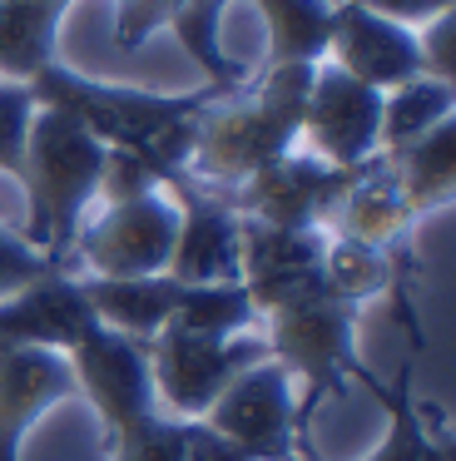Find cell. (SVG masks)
<instances>
[{"mask_svg": "<svg viewBox=\"0 0 456 461\" xmlns=\"http://www.w3.org/2000/svg\"><path fill=\"white\" fill-rule=\"evenodd\" d=\"M30 95H35L40 110H65L105 149L134 154L159 184H169L178 174H188L194 124L204 114V104L223 90L198 85V90L184 95H164V90H144V85L95 80V75H79L65 60H55L30 80Z\"/></svg>", "mask_w": 456, "mask_h": 461, "instance_id": "cell-1", "label": "cell"}, {"mask_svg": "<svg viewBox=\"0 0 456 461\" xmlns=\"http://www.w3.org/2000/svg\"><path fill=\"white\" fill-rule=\"evenodd\" d=\"M313 65H263L228 95H214L194 124L188 179L214 194L238 189L263 164L297 149Z\"/></svg>", "mask_w": 456, "mask_h": 461, "instance_id": "cell-2", "label": "cell"}, {"mask_svg": "<svg viewBox=\"0 0 456 461\" xmlns=\"http://www.w3.org/2000/svg\"><path fill=\"white\" fill-rule=\"evenodd\" d=\"M65 357L75 372V392L89 402L99 431H105L109 461H184L188 421L164 417L144 342L95 322Z\"/></svg>", "mask_w": 456, "mask_h": 461, "instance_id": "cell-3", "label": "cell"}, {"mask_svg": "<svg viewBox=\"0 0 456 461\" xmlns=\"http://www.w3.org/2000/svg\"><path fill=\"white\" fill-rule=\"evenodd\" d=\"M105 144L69 120L65 110H40L30 120V144H25V243H35L55 268L69 263V243H75L79 223H85L89 203L99 199V179H105Z\"/></svg>", "mask_w": 456, "mask_h": 461, "instance_id": "cell-4", "label": "cell"}, {"mask_svg": "<svg viewBox=\"0 0 456 461\" xmlns=\"http://www.w3.org/2000/svg\"><path fill=\"white\" fill-rule=\"evenodd\" d=\"M357 318L362 308L357 303L333 298L327 288L303 293V298H287L278 308H268L258 318V338H263L268 357L293 377L297 387V417L303 431L313 437V417L327 397H342L347 382L367 367L357 357Z\"/></svg>", "mask_w": 456, "mask_h": 461, "instance_id": "cell-5", "label": "cell"}, {"mask_svg": "<svg viewBox=\"0 0 456 461\" xmlns=\"http://www.w3.org/2000/svg\"><path fill=\"white\" fill-rule=\"evenodd\" d=\"M178 239V203L169 189H149L134 199H114L79 223L69 243V273L79 278H154L169 273V253Z\"/></svg>", "mask_w": 456, "mask_h": 461, "instance_id": "cell-6", "label": "cell"}, {"mask_svg": "<svg viewBox=\"0 0 456 461\" xmlns=\"http://www.w3.org/2000/svg\"><path fill=\"white\" fill-rule=\"evenodd\" d=\"M204 427L228 437L253 461H317L313 437L303 431V417H297V387L273 357L238 372L218 392L214 407L204 411Z\"/></svg>", "mask_w": 456, "mask_h": 461, "instance_id": "cell-7", "label": "cell"}, {"mask_svg": "<svg viewBox=\"0 0 456 461\" xmlns=\"http://www.w3.org/2000/svg\"><path fill=\"white\" fill-rule=\"evenodd\" d=\"M144 348H149L154 397L164 407V417H174V421H204V411L218 402V392L243 367L268 357L258 332L198 338V332H184V328H159Z\"/></svg>", "mask_w": 456, "mask_h": 461, "instance_id": "cell-8", "label": "cell"}, {"mask_svg": "<svg viewBox=\"0 0 456 461\" xmlns=\"http://www.w3.org/2000/svg\"><path fill=\"white\" fill-rule=\"evenodd\" d=\"M307 154L333 169H357L372 154H382V90L342 75L337 65H313L303 104V134Z\"/></svg>", "mask_w": 456, "mask_h": 461, "instance_id": "cell-9", "label": "cell"}, {"mask_svg": "<svg viewBox=\"0 0 456 461\" xmlns=\"http://www.w3.org/2000/svg\"><path fill=\"white\" fill-rule=\"evenodd\" d=\"M352 169H333V164L313 159V154H283V159L263 164L253 179L228 189L223 199L233 203L238 219L273 223V229H323L333 213L337 194H342Z\"/></svg>", "mask_w": 456, "mask_h": 461, "instance_id": "cell-10", "label": "cell"}, {"mask_svg": "<svg viewBox=\"0 0 456 461\" xmlns=\"http://www.w3.org/2000/svg\"><path fill=\"white\" fill-rule=\"evenodd\" d=\"M323 229H273L253 219L238 223V283L258 318L278 303L323 288Z\"/></svg>", "mask_w": 456, "mask_h": 461, "instance_id": "cell-11", "label": "cell"}, {"mask_svg": "<svg viewBox=\"0 0 456 461\" xmlns=\"http://www.w3.org/2000/svg\"><path fill=\"white\" fill-rule=\"evenodd\" d=\"M416 209L406 203V194L397 189L392 169H387L382 154H372L367 164H357L347 174L342 194H337L333 213H327L323 233H337V239H357V243H372V249L392 253L397 263L416 268Z\"/></svg>", "mask_w": 456, "mask_h": 461, "instance_id": "cell-12", "label": "cell"}, {"mask_svg": "<svg viewBox=\"0 0 456 461\" xmlns=\"http://www.w3.org/2000/svg\"><path fill=\"white\" fill-rule=\"evenodd\" d=\"M178 203V239L169 253L174 283H238V213L223 194L194 184L188 174L164 184Z\"/></svg>", "mask_w": 456, "mask_h": 461, "instance_id": "cell-13", "label": "cell"}, {"mask_svg": "<svg viewBox=\"0 0 456 461\" xmlns=\"http://www.w3.org/2000/svg\"><path fill=\"white\" fill-rule=\"evenodd\" d=\"M323 60L382 95L422 75V50H416L412 25H397L387 15L362 11V5H347V0L333 5V31H327Z\"/></svg>", "mask_w": 456, "mask_h": 461, "instance_id": "cell-14", "label": "cell"}, {"mask_svg": "<svg viewBox=\"0 0 456 461\" xmlns=\"http://www.w3.org/2000/svg\"><path fill=\"white\" fill-rule=\"evenodd\" d=\"M75 397V372L65 352L0 348V461H20L25 437L45 411Z\"/></svg>", "mask_w": 456, "mask_h": 461, "instance_id": "cell-15", "label": "cell"}, {"mask_svg": "<svg viewBox=\"0 0 456 461\" xmlns=\"http://www.w3.org/2000/svg\"><path fill=\"white\" fill-rule=\"evenodd\" d=\"M95 328V312L85 303L79 273L50 268L30 288L0 303V348H50L69 352L85 332Z\"/></svg>", "mask_w": 456, "mask_h": 461, "instance_id": "cell-16", "label": "cell"}, {"mask_svg": "<svg viewBox=\"0 0 456 461\" xmlns=\"http://www.w3.org/2000/svg\"><path fill=\"white\" fill-rule=\"evenodd\" d=\"M352 382H362L372 392L387 417L382 441L362 461H456V441H451L446 417L436 407H426V402H416V392H412V362L392 382H377L367 367Z\"/></svg>", "mask_w": 456, "mask_h": 461, "instance_id": "cell-17", "label": "cell"}, {"mask_svg": "<svg viewBox=\"0 0 456 461\" xmlns=\"http://www.w3.org/2000/svg\"><path fill=\"white\" fill-rule=\"evenodd\" d=\"M387 169H392L397 189L406 194V203L416 209V219L451 209L456 194V120H442L436 130H426L422 140L402 144V149H382Z\"/></svg>", "mask_w": 456, "mask_h": 461, "instance_id": "cell-18", "label": "cell"}, {"mask_svg": "<svg viewBox=\"0 0 456 461\" xmlns=\"http://www.w3.org/2000/svg\"><path fill=\"white\" fill-rule=\"evenodd\" d=\"M263 15L268 55L263 65H323L337 0H248Z\"/></svg>", "mask_w": 456, "mask_h": 461, "instance_id": "cell-19", "label": "cell"}, {"mask_svg": "<svg viewBox=\"0 0 456 461\" xmlns=\"http://www.w3.org/2000/svg\"><path fill=\"white\" fill-rule=\"evenodd\" d=\"M451 104H456L451 85L426 80V75L387 90L382 95V149H402V144L422 140L426 130H436L442 120H456Z\"/></svg>", "mask_w": 456, "mask_h": 461, "instance_id": "cell-20", "label": "cell"}, {"mask_svg": "<svg viewBox=\"0 0 456 461\" xmlns=\"http://www.w3.org/2000/svg\"><path fill=\"white\" fill-rule=\"evenodd\" d=\"M55 60H59V25L0 0V80L30 85Z\"/></svg>", "mask_w": 456, "mask_h": 461, "instance_id": "cell-21", "label": "cell"}, {"mask_svg": "<svg viewBox=\"0 0 456 461\" xmlns=\"http://www.w3.org/2000/svg\"><path fill=\"white\" fill-rule=\"evenodd\" d=\"M30 120H35V95L30 85L0 80V174L25 179V144H30Z\"/></svg>", "mask_w": 456, "mask_h": 461, "instance_id": "cell-22", "label": "cell"}, {"mask_svg": "<svg viewBox=\"0 0 456 461\" xmlns=\"http://www.w3.org/2000/svg\"><path fill=\"white\" fill-rule=\"evenodd\" d=\"M188 0H114V45L119 50H139L149 45L159 31H169L178 11Z\"/></svg>", "mask_w": 456, "mask_h": 461, "instance_id": "cell-23", "label": "cell"}, {"mask_svg": "<svg viewBox=\"0 0 456 461\" xmlns=\"http://www.w3.org/2000/svg\"><path fill=\"white\" fill-rule=\"evenodd\" d=\"M50 268H55V263H50L35 243H25V233H15V229L0 223V303L15 298L20 288H30V283H35L40 273H50Z\"/></svg>", "mask_w": 456, "mask_h": 461, "instance_id": "cell-24", "label": "cell"}, {"mask_svg": "<svg viewBox=\"0 0 456 461\" xmlns=\"http://www.w3.org/2000/svg\"><path fill=\"white\" fill-rule=\"evenodd\" d=\"M416 50H422V75L426 80H456V11L432 15L416 25Z\"/></svg>", "mask_w": 456, "mask_h": 461, "instance_id": "cell-25", "label": "cell"}, {"mask_svg": "<svg viewBox=\"0 0 456 461\" xmlns=\"http://www.w3.org/2000/svg\"><path fill=\"white\" fill-rule=\"evenodd\" d=\"M347 5H362V11L387 15V21H397V25H412V31L422 21H432V15L456 11V0H347Z\"/></svg>", "mask_w": 456, "mask_h": 461, "instance_id": "cell-26", "label": "cell"}, {"mask_svg": "<svg viewBox=\"0 0 456 461\" xmlns=\"http://www.w3.org/2000/svg\"><path fill=\"white\" fill-rule=\"evenodd\" d=\"M184 461H253L248 451H238L228 437H218L214 427L204 421H188V447H184Z\"/></svg>", "mask_w": 456, "mask_h": 461, "instance_id": "cell-27", "label": "cell"}, {"mask_svg": "<svg viewBox=\"0 0 456 461\" xmlns=\"http://www.w3.org/2000/svg\"><path fill=\"white\" fill-rule=\"evenodd\" d=\"M5 5H15V11H25V15H40V21H55L59 25L75 0H5Z\"/></svg>", "mask_w": 456, "mask_h": 461, "instance_id": "cell-28", "label": "cell"}]
</instances>
